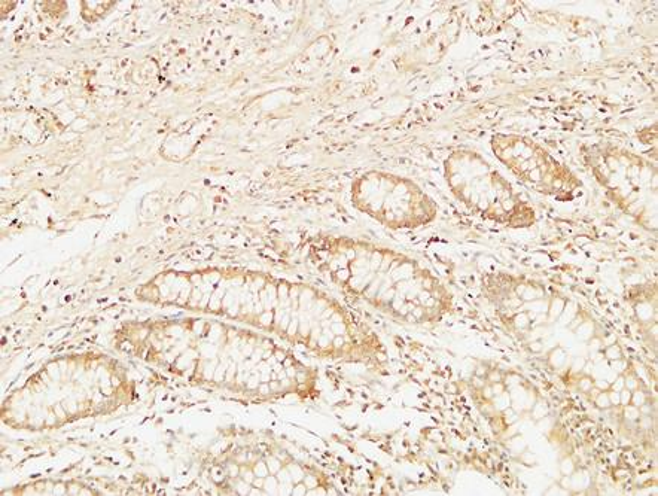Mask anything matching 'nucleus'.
<instances>
[{"instance_id":"9d476101","label":"nucleus","mask_w":658,"mask_h":496,"mask_svg":"<svg viewBox=\"0 0 658 496\" xmlns=\"http://www.w3.org/2000/svg\"><path fill=\"white\" fill-rule=\"evenodd\" d=\"M594 388V380L592 377H586V379L580 380V391H583L584 394L587 392H592Z\"/></svg>"},{"instance_id":"f257e3e1","label":"nucleus","mask_w":658,"mask_h":496,"mask_svg":"<svg viewBox=\"0 0 658 496\" xmlns=\"http://www.w3.org/2000/svg\"><path fill=\"white\" fill-rule=\"evenodd\" d=\"M164 303L246 322L322 358L385 364L382 340L338 301L312 286L261 273L206 269L170 273L158 286Z\"/></svg>"},{"instance_id":"dca6fc26","label":"nucleus","mask_w":658,"mask_h":496,"mask_svg":"<svg viewBox=\"0 0 658 496\" xmlns=\"http://www.w3.org/2000/svg\"><path fill=\"white\" fill-rule=\"evenodd\" d=\"M626 389H629L630 392L639 389L638 379H635V377H629V379H626Z\"/></svg>"},{"instance_id":"6e6552de","label":"nucleus","mask_w":658,"mask_h":496,"mask_svg":"<svg viewBox=\"0 0 658 496\" xmlns=\"http://www.w3.org/2000/svg\"><path fill=\"white\" fill-rule=\"evenodd\" d=\"M490 146L501 163L539 193L571 196L580 188V182L568 167L527 136L496 133L490 139Z\"/></svg>"},{"instance_id":"4468645a","label":"nucleus","mask_w":658,"mask_h":496,"mask_svg":"<svg viewBox=\"0 0 658 496\" xmlns=\"http://www.w3.org/2000/svg\"><path fill=\"white\" fill-rule=\"evenodd\" d=\"M594 388L599 389L600 392L608 391V389H611V383L603 379L594 380Z\"/></svg>"},{"instance_id":"ddd939ff","label":"nucleus","mask_w":658,"mask_h":496,"mask_svg":"<svg viewBox=\"0 0 658 496\" xmlns=\"http://www.w3.org/2000/svg\"><path fill=\"white\" fill-rule=\"evenodd\" d=\"M612 391H623L624 388H626V377L620 376L618 377L617 380H615L614 383L611 385Z\"/></svg>"},{"instance_id":"39448f33","label":"nucleus","mask_w":658,"mask_h":496,"mask_svg":"<svg viewBox=\"0 0 658 496\" xmlns=\"http://www.w3.org/2000/svg\"><path fill=\"white\" fill-rule=\"evenodd\" d=\"M444 178L453 196L481 218L514 228L533 224V209L478 152L453 151L444 161Z\"/></svg>"},{"instance_id":"7ed1b4c3","label":"nucleus","mask_w":658,"mask_h":496,"mask_svg":"<svg viewBox=\"0 0 658 496\" xmlns=\"http://www.w3.org/2000/svg\"><path fill=\"white\" fill-rule=\"evenodd\" d=\"M313 252L335 284L395 321L428 325L452 313L449 288L408 255L349 237L324 239Z\"/></svg>"},{"instance_id":"2eb2a0df","label":"nucleus","mask_w":658,"mask_h":496,"mask_svg":"<svg viewBox=\"0 0 658 496\" xmlns=\"http://www.w3.org/2000/svg\"><path fill=\"white\" fill-rule=\"evenodd\" d=\"M609 403L611 406H620V392L611 391L608 392Z\"/></svg>"},{"instance_id":"1a4fd4ad","label":"nucleus","mask_w":658,"mask_h":496,"mask_svg":"<svg viewBox=\"0 0 658 496\" xmlns=\"http://www.w3.org/2000/svg\"><path fill=\"white\" fill-rule=\"evenodd\" d=\"M594 404H596L599 409H609L611 403H609L608 392H597L596 398H594Z\"/></svg>"},{"instance_id":"0eeeda50","label":"nucleus","mask_w":658,"mask_h":496,"mask_svg":"<svg viewBox=\"0 0 658 496\" xmlns=\"http://www.w3.org/2000/svg\"><path fill=\"white\" fill-rule=\"evenodd\" d=\"M590 169L609 196L645 227H657V170L653 164L614 145L593 146Z\"/></svg>"},{"instance_id":"f8f14e48","label":"nucleus","mask_w":658,"mask_h":496,"mask_svg":"<svg viewBox=\"0 0 658 496\" xmlns=\"http://www.w3.org/2000/svg\"><path fill=\"white\" fill-rule=\"evenodd\" d=\"M630 403H632V392L624 388L620 391V406H629Z\"/></svg>"},{"instance_id":"20e7f679","label":"nucleus","mask_w":658,"mask_h":496,"mask_svg":"<svg viewBox=\"0 0 658 496\" xmlns=\"http://www.w3.org/2000/svg\"><path fill=\"white\" fill-rule=\"evenodd\" d=\"M209 479L222 494L329 495L327 477L265 440L245 438L219 450Z\"/></svg>"},{"instance_id":"f03ea898","label":"nucleus","mask_w":658,"mask_h":496,"mask_svg":"<svg viewBox=\"0 0 658 496\" xmlns=\"http://www.w3.org/2000/svg\"><path fill=\"white\" fill-rule=\"evenodd\" d=\"M154 358L179 379L249 400L307 398L318 380L312 367L273 340L210 319L161 325Z\"/></svg>"},{"instance_id":"423d86ee","label":"nucleus","mask_w":658,"mask_h":496,"mask_svg":"<svg viewBox=\"0 0 658 496\" xmlns=\"http://www.w3.org/2000/svg\"><path fill=\"white\" fill-rule=\"evenodd\" d=\"M352 203L359 212L394 230H414L431 224L438 205L411 179L371 170L356 178Z\"/></svg>"},{"instance_id":"9b49d317","label":"nucleus","mask_w":658,"mask_h":496,"mask_svg":"<svg viewBox=\"0 0 658 496\" xmlns=\"http://www.w3.org/2000/svg\"><path fill=\"white\" fill-rule=\"evenodd\" d=\"M626 415L627 418L630 419V421H638L639 418H641V413H639L638 407L632 406V404H629V406H626Z\"/></svg>"}]
</instances>
